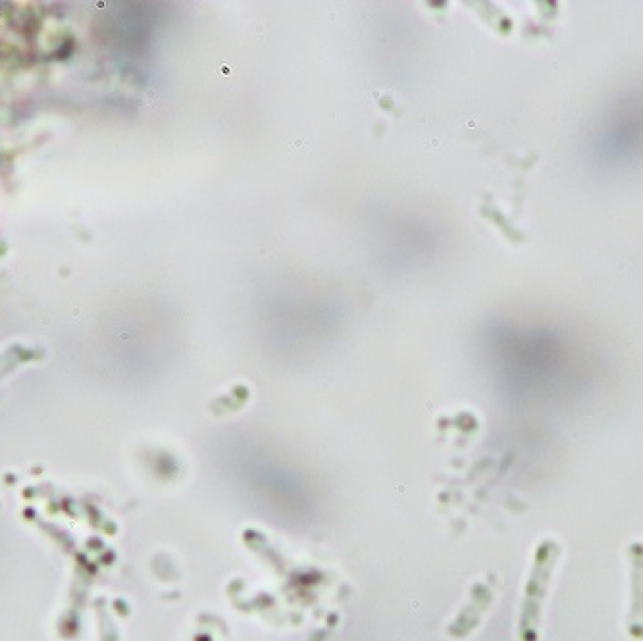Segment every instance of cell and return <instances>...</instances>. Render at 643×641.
<instances>
[{"label":"cell","mask_w":643,"mask_h":641,"mask_svg":"<svg viewBox=\"0 0 643 641\" xmlns=\"http://www.w3.org/2000/svg\"><path fill=\"white\" fill-rule=\"evenodd\" d=\"M630 570H632V614L628 618L630 634L636 640L643 637V543L632 541L628 545Z\"/></svg>","instance_id":"cell-1"}]
</instances>
